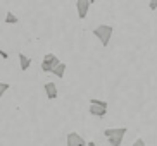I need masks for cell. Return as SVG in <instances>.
<instances>
[{"label": "cell", "mask_w": 157, "mask_h": 146, "mask_svg": "<svg viewBox=\"0 0 157 146\" xmlns=\"http://www.w3.org/2000/svg\"><path fill=\"white\" fill-rule=\"evenodd\" d=\"M90 5H92V0H78V2H76V10H78V17L79 19L86 17Z\"/></svg>", "instance_id": "6"}, {"label": "cell", "mask_w": 157, "mask_h": 146, "mask_svg": "<svg viewBox=\"0 0 157 146\" xmlns=\"http://www.w3.org/2000/svg\"><path fill=\"white\" fill-rule=\"evenodd\" d=\"M19 65H21V71H28L29 65H31V59L29 57H26L24 53H19Z\"/></svg>", "instance_id": "8"}, {"label": "cell", "mask_w": 157, "mask_h": 146, "mask_svg": "<svg viewBox=\"0 0 157 146\" xmlns=\"http://www.w3.org/2000/svg\"><path fill=\"white\" fill-rule=\"evenodd\" d=\"M59 64H60V60H59L57 55L47 53L45 57H43V60H42V71L43 72H54V69H56Z\"/></svg>", "instance_id": "4"}, {"label": "cell", "mask_w": 157, "mask_h": 146, "mask_svg": "<svg viewBox=\"0 0 157 146\" xmlns=\"http://www.w3.org/2000/svg\"><path fill=\"white\" fill-rule=\"evenodd\" d=\"M52 74H56V78H59V79L64 78V74H66V64H64V62H60V64L54 69V72H52Z\"/></svg>", "instance_id": "9"}, {"label": "cell", "mask_w": 157, "mask_h": 146, "mask_svg": "<svg viewBox=\"0 0 157 146\" xmlns=\"http://www.w3.org/2000/svg\"><path fill=\"white\" fill-rule=\"evenodd\" d=\"M112 33H114V27L109 26V24H100V26H97L93 29V35L97 36V40H100L102 46H107L111 43Z\"/></svg>", "instance_id": "2"}, {"label": "cell", "mask_w": 157, "mask_h": 146, "mask_svg": "<svg viewBox=\"0 0 157 146\" xmlns=\"http://www.w3.org/2000/svg\"><path fill=\"white\" fill-rule=\"evenodd\" d=\"M126 133H128L126 127H112V129H105L104 131V136L107 137V141H109L111 146H121Z\"/></svg>", "instance_id": "1"}, {"label": "cell", "mask_w": 157, "mask_h": 146, "mask_svg": "<svg viewBox=\"0 0 157 146\" xmlns=\"http://www.w3.org/2000/svg\"><path fill=\"white\" fill-rule=\"evenodd\" d=\"M17 21H19V19L16 17V16L10 12V10L5 14V24H17Z\"/></svg>", "instance_id": "10"}, {"label": "cell", "mask_w": 157, "mask_h": 146, "mask_svg": "<svg viewBox=\"0 0 157 146\" xmlns=\"http://www.w3.org/2000/svg\"><path fill=\"white\" fill-rule=\"evenodd\" d=\"M88 146H97V144H95L93 141H88Z\"/></svg>", "instance_id": "15"}, {"label": "cell", "mask_w": 157, "mask_h": 146, "mask_svg": "<svg viewBox=\"0 0 157 146\" xmlns=\"http://www.w3.org/2000/svg\"><path fill=\"white\" fill-rule=\"evenodd\" d=\"M43 89H45L47 98H48V100H56L57 95H59V91H57V86H56V82H45V84H43Z\"/></svg>", "instance_id": "7"}, {"label": "cell", "mask_w": 157, "mask_h": 146, "mask_svg": "<svg viewBox=\"0 0 157 146\" xmlns=\"http://www.w3.org/2000/svg\"><path fill=\"white\" fill-rule=\"evenodd\" d=\"M133 146H145V141H143L142 137H138V139L133 143Z\"/></svg>", "instance_id": "13"}, {"label": "cell", "mask_w": 157, "mask_h": 146, "mask_svg": "<svg viewBox=\"0 0 157 146\" xmlns=\"http://www.w3.org/2000/svg\"><path fill=\"white\" fill-rule=\"evenodd\" d=\"M9 88H10V86L7 84V82H2V81H0V98H2L5 93L9 91Z\"/></svg>", "instance_id": "11"}, {"label": "cell", "mask_w": 157, "mask_h": 146, "mask_svg": "<svg viewBox=\"0 0 157 146\" xmlns=\"http://www.w3.org/2000/svg\"><path fill=\"white\" fill-rule=\"evenodd\" d=\"M0 55H2V59H9V55H7V52L0 50Z\"/></svg>", "instance_id": "14"}, {"label": "cell", "mask_w": 157, "mask_h": 146, "mask_svg": "<svg viewBox=\"0 0 157 146\" xmlns=\"http://www.w3.org/2000/svg\"><path fill=\"white\" fill-rule=\"evenodd\" d=\"M66 146H88V143L78 133H69L66 137Z\"/></svg>", "instance_id": "5"}, {"label": "cell", "mask_w": 157, "mask_h": 146, "mask_svg": "<svg viewBox=\"0 0 157 146\" xmlns=\"http://www.w3.org/2000/svg\"><path fill=\"white\" fill-rule=\"evenodd\" d=\"M148 9H150V10H157V0H150V2H148Z\"/></svg>", "instance_id": "12"}, {"label": "cell", "mask_w": 157, "mask_h": 146, "mask_svg": "<svg viewBox=\"0 0 157 146\" xmlns=\"http://www.w3.org/2000/svg\"><path fill=\"white\" fill-rule=\"evenodd\" d=\"M107 101L98 100V98H90V114L93 117H105L107 114Z\"/></svg>", "instance_id": "3"}]
</instances>
